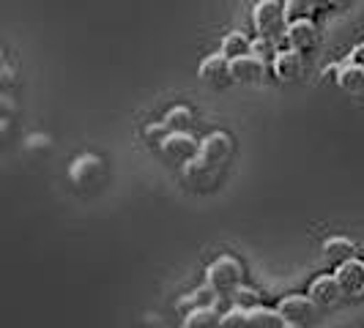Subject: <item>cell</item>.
<instances>
[{
	"label": "cell",
	"instance_id": "1",
	"mask_svg": "<svg viewBox=\"0 0 364 328\" xmlns=\"http://www.w3.org/2000/svg\"><path fill=\"white\" fill-rule=\"evenodd\" d=\"M252 25H255L257 36L285 41V31H288L285 6L279 0H257L252 9Z\"/></svg>",
	"mask_w": 364,
	"mask_h": 328
},
{
	"label": "cell",
	"instance_id": "2",
	"mask_svg": "<svg viewBox=\"0 0 364 328\" xmlns=\"http://www.w3.org/2000/svg\"><path fill=\"white\" fill-rule=\"evenodd\" d=\"M205 282H208L222 298H230V295L244 285V266L238 263L236 257L222 255L205 268Z\"/></svg>",
	"mask_w": 364,
	"mask_h": 328
},
{
	"label": "cell",
	"instance_id": "3",
	"mask_svg": "<svg viewBox=\"0 0 364 328\" xmlns=\"http://www.w3.org/2000/svg\"><path fill=\"white\" fill-rule=\"evenodd\" d=\"M105 175H107V167L102 162V156H96V153H80L72 162V167H69V178H72V183L80 192L99 189Z\"/></svg>",
	"mask_w": 364,
	"mask_h": 328
},
{
	"label": "cell",
	"instance_id": "4",
	"mask_svg": "<svg viewBox=\"0 0 364 328\" xmlns=\"http://www.w3.org/2000/svg\"><path fill=\"white\" fill-rule=\"evenodd\" d=\"M159 153H162L164 162L183 167L200 153V143L192 137V131H170L159 146Z\"/></svg>",
	"mask_w": 364,
	"mask_h": 328
},
{
	"label": "cell",
	"instance_id": "5",
	"mask_svg": "<svg viewBox=\"0 0 364 328\" xmlns=\"http://www.w3.org/2000/svg\"><path fill=\"white\" fill-rule=\"evenodd\" d=\"M230 153H233V140H230V134H228V131H211L200 143L198 159H200L205 167H211L217 175H222L225 164L230 162Z\"/></svg>",
	"mask_w": 364,
	"mask_h": 328
},
{
	"label": "cell",
	"instance_id": "6",
	"mask_svg": "<svg viewBox=\"0 0 364 328\" xmlns=\"http://www.w3.org/2000/svg\"><path fill=\"white\" fill-rule=\"evenodd\" d=\"M277 310H279V315H282L288 323L304 326V323H312V320H315L318 304L312 301L310 295H299V293H293V295H285V298L277 304Z\"/></svg>",
	"mask_w": 364,
	"mask_h": 328
},
{
	"label": "cell",
	"instance_id": "7",
	"mask_svg": "<svg viewBox=\"0 0 364 328\" xmlns=\"http://www.w3.org/2000/svg\"><path fill=\"white\" fill-rule=\"evenodd\" d=\"M285 41L291 50H299V53H312L318 47V25L312 22L310 17L304 19H293L288 22V31H285Z\"/></svg>",
	"mask_w": 364,
	"mask_h": 328
},
{
	"label": "cell",
	"instance_id": "8",
	"mask_svg": "<svg viewBox=\"0 0 364 328\" xmlns=\"http://www.w3.org/2000/svg\"><path fill=\"white\" fill-rule=\"evenodd\" d=\"M334 276H337V282L348 298H362L364 295V260L350 257L346 263H340Z\"/></svg>",
	"mask_w": 364,
	"mask_h": 328
},
{
	"label": "cell",
	"instance_id": "9",
	"mask_svg": "<svg viewBox=\"0 0 364 328\" xmlns=\"http://www.w3.org/2000/svg\"><path fill=\"white\" fill-rule=\"evenodd\" d=\"M200 80L211 88H228L233 82V72H230V58L222 53L208 55L200 63Z\"/></svg>",
	"mask_w": 364,
	"mask_h": 328
},
{
	"label": "cell",
	"instance_id": "10",
	"mask_svg": "<svg viewBox=\"0 0 364 328\" xmlns=\"http://www.w3.org/2000/svg\"><path fill=\"white\" fill-rule=\"evenodd\" d=\"M307 295L318 304V310H331V307H337V304L343 301L346 293H343V288H340V282H337L334 273H323V276H318L310 285V293H307Z\"/></svg>",
	"mask_w": 364,
	"mask_h": 328
},
{
	"label": "cell",
	"instance_id": "11",
	"mask_svg": "<svg viewBox=\"0 0 364 328\" xmlns=\"http://www.w3.org/2000/svg\"><path fill=\"white\" fill-rule=\"evenodd\" d=\"M272 69L279 82H296L301 77V72H304V55L299 53V50H291V47L279 50V53L274 55Z\"/></svg>",
	"mask_w": 364,
	"mask_h": 328
},
{
	"label": "cell",
	"instance_id": "12",
	"mask_svg": "<svg viewBox=\"0 0 364 328\" xmlns=\"http://www.w3.org/2000/svg\"><path fill=\"white\" fill-rule=\"evenodd\" d=\"M230 72H233V82L255 85V82L263 80V74H266V60L252 53L241 55V58H233V60H230Z\"/></svg>",
	"mask_w": 364,
	"mask_h": 328
},
{
	"label": "cell",
	"instance_id": "13",
	"mask_svg": "<svg viewBox=\"0 0 364 328\" xmlns=\"http://www.w3.org/2000/svg\"><path fill=\"white\" fill-rule=\"evenodd\" d=\"M337 85L348 93H362L364 91V66L359 63H353V60H346L343 66H340V72H337Z\"/></svg>",
	"mask_w": 364,
	"mask_h": 328
},
{
	"label": "cell",
	"instance_id": "14",
	"mask_svg": "<svg viewBox=\"0 0 364 328\" xmlns=\"http://www.w3.org/2000/svg\"><path fill=\"white\" fill-rule=\"evenodd\" d=\"M222 298L208 282L205 285H200L198 290H192V293H186L181 301H178V307L186 312H192V310H203V307H217V301Z\"/></svg>",
	"mask_w": 364,
	"mask_h": 328
},
{
	"label": "cell",
	"instance_id": "15",
	"mask_svg": "<svg viewBox=\"0 0 364 328\" xmlns=\"http://www.w3.org/2000/svg\"><path fill=\"white\" fill-rule=\"evenodd\" d=\"M323 257L326 260H331V263H346V260H350V257H356V244L353 241H348V238L343 236H331L323 241Z\"/></svg>",
	"mask_w": 364,
	"mask_h": 328
},
{
	"label": "cell",
	"instance_id": "16",
	"mask_svg": "<svg viewBox=\"0 0 364 328\" xmlns=\"http://www.w3.org/2000/svg\"><path fill=\"white\" fill-rule=\"evenodd\" d=\"M181 328H222V315L217 307H203V310L186 312V320Z\"/></svg>",
	"mask_w": 364,
	"mask_h": 328
},
{
	"label": "cell",
	"instance_id": "17",
	"mask_svg": "<svg viewBox=\"0 0 364 328\" xmlns=\"http://www.w3.org/2000/svg\"><path fill=\"white\" fill-rule=\"evenodd\" d=\"M247 317H250V328H282L288 320L279 315V310H266V307H252L247 310Z\"/></svg>",
	"mask_w": 364,
	"mask_h": 328
},
{
	"label": "cell",
	"instance_id": "18",
	"mask_svg": "<svg viewBox=\"0 0 364 328\" xmlns=\"http://www.w3.org/2000/svg\"><path fill=\"white\" fill-rule=\"evenodd\" d=\"M250 47H252V38H247L241 31H230L228 36L222 38L219 53L233 60V58H241V55H250Z\"/></svg>",
	"mask_w": 364,
	"mask_h": 328
},
{
	"label": "cell",
	"instance_id": "19",
	"mask_svg": "<svg viewBox=\"0 0 364 328\" xmlns=\"http://www.w3.org/2000/svg\"><path fill=\"white\" fill-rule=\"evenodd\" d=\"M164 124L170 126V131H189L195 124V115L189 107H173L164 115Z\"/></svg>",
	"mask_w": 364,
	"mask_h": 328
},
{
	"label": "cell",
	"instance_id": "20",
	"mask_svg": "<svg viewBox=\"0 0 364 328\" xmlns=\"http://www.w3.org/2000/svg\"><path fill=\"white\" fill-rule=\"evenodd\" d=\"M321 0H285V14H288V22L293 19H304L312 17V11L318 9Z\"/></svg>",
	"mask_w": 364,
	"mask_h": 328
},
{
	"label": "cell",
	"instance_id": "21",
	"mask_svg": "<svg viewBox=\"0 0 364 328\" xmlns=\"http://www.w3.org/2000/svg\"><path fill=\"white\" fill-rule=\"evenodd\" d=\"M250 53L257 55V58H263V60H274V55L279 53V41H272V38L257 36V38H252Z\"/></svg>",
	"mask_w": 364,
	"mask_h": 328
},
{
	"label": "cell",
	"instance_id": "22",
	"mask_svg": "<svg viewBox=\"0 0 364 328\" xmlns=\"http://www.w3.org/2000/svg\"><path fill=\"white\" fill-rule=\"evenodd\" d=\"M222 328H250V317H247V310L241 307H233L230 312L222 315Z\"/></svg>",
	"mask_w": 364,
	"mask_h": 328
},
{
	"label": "cell",
	"instance_id": "23",
	"mask_svg": "<svg viewBox=\"0 0 364 328\" xmlns=\"http://www.w3.org/2000/svg\"><path fill=\"white\" fill-rule=\"evenodd\" d=\"M230 298H233V304H236V307H241V310H252V307H257V295L252 290H247L244 285H241V288H238Z\"/></svg>",
	"mask_w": 364,
	"mask_h": 328
},
{
	"label": "cell",
	"instance_id": "24",
	"mask_svg": "<svg viewBox=\"0 0 364 328\" xmlns=\"http://www.w3.org/2000/svg\"><path fill=\"white\" fill-rule=\"evenodd\" d=\"M170 134V126L164 124V121H159V124H148L146 126V137L151 140V146H162V140Z\"/></svg>",
	"mask_w": 364,
	"mask_h": 328
},
{
	"label": "cell",
	"instance_id": "25",
	"mask_svg": "<svg viewBox=\"0 0 364 328\" xmlns=\"http://www.w3.org/2000/svg\"><path fill=\"white\" fill-rule=\"evenodd\" d=\"M348 60H353V63L364 66V41L359 44V47H353V53H350V58H348Z\"/></svg>",
	"mask_w": 364,
	"mask_h": 328
},
{
	"label": "cell",
	"instance_id": "26",
	"mask_svg": "<svg viewBox=\"0 0 364 328\" xmlns=\"http://www.w3.org/2000/svg\"><path fill=\"white\" fill-rule=\"evenodd\" d=\"M11 82H14V74H11V66H9V63H6V66H3V85H6V88H9V85H11Z\"/></svg>",
	"mask_w": 364,
	"mask_h": 328
},
{
	"label": "cell",
	"instance_id": "27",
	"mask_svg": "<svg viewBox=\"0 0 364 328\" xmlns=\"http://www.w3.org/2000/svg\"><path fill=\"white\" fill-rule=\"evenodd\" d=\"M282 328H301V326H296V323H285Z\"/></svg>",
	"mask_w": 364,
	"mask_h": 328
},
{
	"label": "cell",
	"instance_id": "28",
	"mask_svg": "<svg viewBox=\"0 0 364 328\" xmlns=\"http://www.w3.org/2000/svg\"><path fill=\"white\" fill-rule=\"evenodd\" d=\"M328 3H334V6H340V3H346V0H328Z\"/></svg>",
	"mask_w": 364,
	"mask_h": 328
}]
</instances>
